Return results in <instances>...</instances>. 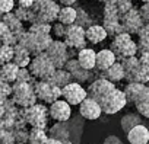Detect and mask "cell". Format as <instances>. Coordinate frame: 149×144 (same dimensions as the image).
I'll return each mask as SVG.
<instances>
[{
  "mask_svg": "<svg viewBox=\"0 0 149 144\" xmlns=\"http://www.w3.org/2000/svg\"><path fill=\"white\" fill-rule=\"evenodd\" d=\"M54 41L51 34H37V32H31L26 29V32L19 38V42L24 48H26L32 57L45 52L47 48L51 45V42Z\"/></svg>",
  "mask_w": 149,
  "mask_h": 144,
  "instance_id": "cell-1",
  "label": "cell"
},
{
  "mask_svg": "<svg viewBox=\"0 0 149 144\" xmlns=\"http://www.w3.org/2000/svg\"><path fill=\"white\" fill-rule=\"evenodd\" d=\"M28 67L31 70L32 76L38 80H48L54 74V71L57 70V67L54 65L51 58L47 55V52H41V54L32 57L31 64Z\"/></svg>",
  "mask_w": 149,
  "mask_h": 144,
  "instance_id": "cell-2",
  "label": "cell"
},
{
  "mask_svg": "<svg viewBox=\"0 0 149 144\" xmlns=\"http://www.w3.org/2000/svg\"><path fill=\"white\" fill-rule=\"evenodd\" d=\"M110 48L116 52L117 60L124 58V57L137 55V52H139L137 42H134L132 39V35L127 34V32H123V34H118V35L113 37V41L110 44Z\"/></svg>",
  "mask_w": 149,
  "mask_h": 144,
  "instance_id": "cell-3",
  "label": "cell"
},
{
  "mask_svg": "<svg viewBox=\"0 0 149 144\" xmlns=\"http://www.w3.org/2000/svg\"><path fill=\"white\" fill-rule=\"evenodd\" d=\"M13 102L19 106V108H28L35 105L37 102V95L34 90V86L31 83L26 82H15L13 83V92L12 96Z\"/></svg>",
  "mask_w": 149,
  "mask_h": 144,
  "instance_id": "cell-4",
  "label": "cell"
},
{
  "mask_svg": "<svg viewBox=\"0 0 149 144\" xmlns=\"http://www.w3.org/2000/svg\"><path fill=\"white\" fill-rule=\"evenodd\" d=\"M21 115L32 128H44L47 125V115H50V109L44 105H32L28 108H21Z\"/></svg>",
  "mask_w": 149,
  "mask_h": 144,
  "instance_id": "cell-5",
  "label": "cell"
},
{
  "mask_svg": "<svg viewBox=\"0 0 149 144\" xmlns=\"http://www.w3.org/2000/svg\"><path fill=\"white\" fill-rule=\"evenodd\" d=\"M32 86H34L37 98L40 101H42L44 103L51 105L53 102H56L61 98V88L48 82V80H38L37 79L32 83Z\"/></svg>",
  "mask_w": 149,
  "mask_h": 144,
  "instance_id": "cell-6",
  "label": "cell"
},
{
  "mask_svg": "<svg viewBox=\"0 0 149 144\" xmlns=\"http://www.w3.org/2000/svg\"><path fill=\"white\" fill-rule=\"evenodd\" d=\"M101 108H102V112L107 114V115H113V114H117L118 111H121L129 102H127V98H126V93L124 90H120V89H114L107 98H104L101 102Z\"/></svg>",
  "mask_w": 149,
  "mask_h": 144,
  "instance_id": "cell-7",
  "label": "cell"
},
{
  "mask_svg": "<svg viewBox=\"0 0 149 144\" xmlns=\"http://www.w3.org/2000/svg\"><path fill=\"white\" fill-rule=\"evenodd\" d=\"M66 42V45L69 48H73V50H84L86 48V29L82 28L81 25L78 23H73V25H69L67 26V32H66V37L63 39Z\"/></svg>",
  "mask_w": 149,
  "mask_h": 144,
  "instance_id": "cell-8",
  "label": "cell"
},
{
  "mask_svg": "<svg viewBox=\"0 0 149 144\" xmlns=\"http://www.w3.org/2000/svg\"><path fill=\"white\" fill-rule=\"evenodd\" d=\"M47 55L51 58V61L54 63V65L57 68H63L67 61L70 60V54H69V47L66 45V42L63 39H56L51 42V45L47 48Z\"/></svg>",
  "mask_w": 149,
  "mask_h": 144,
  "instance_id": "cell-9",
  "label": "cell"
},
{
  "mask_svg": "<svg viewBox=\"0 0 149 144\" xmlns=\"http://www.w3.org/2000/svg\"><path fill=\"white\" fill-rule=\"evenodd\" d=\"M61 98L64 101H67L72 106L81 105L88 98V89H84L82 83L73 80L72 83H69L64 88H61Z\"/></svg>",
  "mask_w": 149,
  "mask_h": 144,
  "instance_id": "cell-10",
  "label": "cell"
},
{
  "mask_svg": "<svg viewBox=\"0 0 149 144\" xmlns=\"http://www.w3.org/2000/svg\"><path fill=\"white\" fill-rule=\"evenodd\" d=\"M121 23H123L124 32H127L130 35H137L140 32V29L145 26V21L140 15V10L136 8H132L127 13H124L121 16Z\"/></svg>",
  "mask_w": 149,
  "mask_h": 144,
  "instance_id": "cell-11",
  "label": "cell"
},
{
  "mask_svg": "<svg viewBox=\"0 0 149 144\" xmlns=\"http://www.w3.org/2000/svg\"><path fill=\"white\" fill-rule=\"evenodd\" d=\"M114 89H116L114 82L107 80V79H104V77H98L97 80H94V82L89 85V88H88V96L92 98V99H95V101H98V102H101V101H102L104 98H107Z\"/></svg>",
  "mask_w": 149,
  "mask_h": 144,
  "instance_id": "cell-12",
  "label": "cell"
},
{
  "mask_svg": "<svg viewBox=\"0 0 149 144\" xmlns=\"http://www.w3.org/2000/svg\"><path fill=\"white\" fill-rule=\"evenodd\" d=\"M64 68H66L67 71H70L73 80H74V82H79V83H86V82H89L91 77L94 76V71L85 68V67L79 63V60H78L76 57L70 58V60L67 61V64L64 65Z\"/></svg>",
  "mask_w": 149,
  "mask_h": 144,
  "instance_id": "cell-13",
  "label": "cell"
},
{
  "mask_svg": "<svg viewBox=\"0 0 149 144\" xmlns=\"http://www.w3.org/2000/svg\"><path fill=\"white\" fill-rule=\"evenodd\" d=\"M102 108H101V103L92 98H86L81 105H79V115L84 118V119H89V121H94V119H98L101 115H102Z\"/></svg>",
  "mask_w": 149,
  "mask_h": 144,
  "instance_id": "cell-14",
  "label": "cell"
},
{
  "mask_svg": "<svg viewBox=\"0 0 149 144\" xmlns=\"http://www.w3.org/2000/svg\"><path fill=\"white\" fill-rule=\"evenodd\" d=\"M70 106L72 105L61 98V99H58V101H56L50 105V108H48L50 109V116L57 122L69 121L70 116H72V108Z\"/></svg>",
  "mask_w": 149,
  "mask_h": 144,
  "instance_id": "cell-15",
  "label": "cell"
},
{
  "mask_svg": "<svg viewBox=\"0 0 149 144\" xmlns=\"http://www.w3.org/2000/svg\"><path fill=\"white\" fill-rule=\"evenodd\" d=\"M60 9H61V5L57 3L56 0H51L50 3H47V5L42 6L40 10H37V21H40V22H47V23H53V22L58 21Z\"/></svg>",
  "mask_w": 149,
  "mask_h": 144,
  "instance_id": "cell-16",
  "label": "cell"
},
{
  "mask_svg": "<svg viewBox=\"0 0 149 144\" xmlns=\"http://www.w3.org/2000/svg\"><path fill=\"white\" fill-rule=\"evenodd\" d=\"M97 70V68H95ZM97 74H98V77H104V79H107V80H111V82H120V80H124L126 79V70H124V67H123V64L117 60L111 67H108L107 70H102V71H100V70H97Z\"/></svg>",
  "mask_w": 149,
  "mask_h": 144,
  "instance_id": "cell-17",
  "label": "cell"
},
{
  "mask_svg": "<svg viewBox=\"0 0 149 144\" xmlns=\"http://www.w3.org/2000/svg\"><path fill=\"white\" fill-rule=\"evenodd\" d=\"M126 80L127 82H137V83H143L146 85L149 82V65L139 63L130 73L126 74Z\"/></svg>",
  "mask_w": 149,
  "mask_h": 144,
  "instance_id": "cell-18",
  "label": "cell"
},
{
  "mask_svg": "<svg viewBox=\"0 0 149 144\" xmlns=\"http://www.w3.org/2000/svg\"><path fill=\"white\" fill-rule=\"evenodd\" d=\"M117 61V55L116 52L108 48V50H101L97 52V70L102 71V70H107L108 67H111L114 63Z\"/></svg>",
  "mask_w": 149,
  "mask_h": 144,
  "instance_id": "cell-19",
  "label": "cell"
},
{
  "mask_svg": "<svg viewBox=\"0 0 149 144\" xmlns=\"http://www.w3.org/2000/svg\"><path fill=\"white\" fill-rule=\"evenodd\" d=\"M127 140L130 144H148L149 143V130L140 124L127 132Z\"/></svg>",
  "mask_w": 149,
  "mask_h": 144,
  "instance_id": "cell-20",
  "label": "cell"
},
{
  "mask_svg": "<svg viewBox=\"0 0 149 144\" xmlns=\"http://www.w3.org/2000/svg\"><path fill=\"white\" fill-rule=\"evenodd\" d=\"M102 26L108 32V37H116V35L124 32V28H123L120 16H104Z\"/></svg>",
  "mask_w": 149,
  "mask_h": 144,
  "instance_id": "cell-21",
  "label": "cell"
},
{
  "mask_svg": "<svg viewBox=\"0 0 149 144\" xmlns=\"http://www.w3.org/2000/svg\"><path fill=\"white\" fill-rule=\"evenodd\" d=\"M48 137H53V138H57L61 141H69V140H72V128L67 127V121L57 122L50 128Z\"/></svg>",
  "mask_w": 149,
  "mask_h": 144,
  "instance_id": "cell-22",
  "label": "cell"
},
{
  "mask_svg": "<svg viewBox=\"0 0 149 144\" xmlns=\"http://www.w3.org/2000/svg\"><path fill=\"white\" fill-rule=\"evenodd\" d=\"M2 22H5L9 28H10V31L12 32H15L16 35H18V38H21L26 31L24 29V22L15 15V12H9V13H5L3 15V19H2Z\"/></svg>",
  "mask_w": 149,
  "mask_h": 144,
  "instance_id": "cell-23",
  "label": "cell"
},
{
  "mask_svg": "<svg viewBox=\"0 0 149 144\" xmlns=\"http://www.w3.org/2000/svg\"><path fill=\"white\" fill-rule=\"evenodd\" d=\"M76 58L79 60V63L85 67V68H88V70H95V67H97V52L92 50V48H84V50H81L79 52H78V55H76Z\"/></svg>",
  "mask_w": 149,
  "mask_h": 144,
  "instance_id": "cell-24",
  "label": "cell"
},
{
  "mask_svg": "<svg viewBox=\"0 0 149 144\" xmlns=\"http://www.w3.org/2000/svg\"><path fill=\"white\" fill-rule=\"evenodd\" d=\"M108 37V32L105 31V28L102 25H97L94 23L92 26H89L86 29V39L91 44H100L102 41H105V38Z\"/></svg>",
  "mask_w": 149,
  "mask_h": 144,
  "instance_id": "cell-25",
  "label": "cell"
},
{
  "mask_svg": "<svg viewBox=\"0 0 149 144\" xmlns=\"http://www.w3.org/2000/svg\"><path fill=\"white\" fill-rule=\"evenodd\" d=\"M19 65H16L13 61L2 64V70H0V80L3 82H9V83H15L18 79V73H19Z\"/></svg>",
  "mask_w": 149,
  "mask_h": 144,
  "instance_id": "cell-26",
  "label": "cell"
},
{
  "mask_svg": "<svg viewBox=\"0 0 149 144\" xmlns=\"http://www.w3.org/2000/svg\"><path fill=\"white\" fill-rule=\"evenodd\" d=\"M31 60H32V55L31 52L24 48L21 44H16L15 45V57H13V63L19 67H28L31 64Z\"/></svg>",
  "mask_w": 149,
  "mask_h": 144,
  "instance_id": "cell-27",
  "label": "cell"
},
{
  "mask_svg": "<svg viewBox=\"0 0 149 144\" xmlns=\"http://www.w3.org/2000/svg\"><path fill=\"white\" fill-rule=\"evenodd\" d=\"M145 88L143 83H137V82H127V85L124 86V93H126V98H127V102L129 103H136L139 96H140V92L142 89Z\"/></svg>",
  "mask_w": 149,
  "mask_h": 144,
  "instance_id": "cell-28",
  "label": "cell"
},
{
  "mask_svg": "<svg viewBox=\"0 0 149 144\" xmlns=\"http://www.w3.org/2000/svg\"><path fill=\"white\" fill-rule=\"evenodd\" d=\"M48 82H51V83H54V85H57L60 88H64L66 85H69V83L73 82V77L70 74V71H67L63 67V68H57L54 71V74L48 79Z\"/></svg>",
  "mask_w": 149,
  "mask_h": 144,
  "instance_id": "cell-29",
  "label": "cell"
},
{
  "mask_svg": "<svg viewBox=\"0 0 149 144\" xmlns=\"http://www.w3.org/2000/svg\"><path fill=\"white\" fill-rule=\"evenodd\" d=\"M78 18V9L73 6H61L60 13H58V22L64 25H73Z\"/></svg>",
  "mask_w": 149,
  "mask_h": 144,
  "instance_id": "cell-30",
  "label": "cell"
},
{
  "mask_svg": "<svg viewBox=\"0 0 149 144\" xmlns=\"http://www.w3.org/2000/svg\"><path fill=\"white\" fill-rule=\"evenodd\" d=\"M142 124V115L137 112V114H126L123 118H121V128L123 131L127 134L130 130H133L134 127L140 125Z\"/></svg>",
  "mask_w": 149,
  "mask_h": 144,
  "instance_id": "cell-31",
  "label": "cell"
},
{
  "mask_svg": "<svg viewBox=\"0 0 149 144\" xmlns=\"http://www.w3.org/2000/svg\"><path fill=\"white\" fill-rule=\"evenodd\" d=\"M0 38H2V44H9V45H16L19 42V38L15 32L10 31V28L2 22L0 23Z\"/></svg>",
  "mask_w": 149,
  "mask_h": 144,
  "instance_id": "cell-32",
  "label": "cell"
},
{
  "mask_svg": "<svg viewBox=\"0 0 149 144\" xmlns=\"http://www.w3.org/2000/svg\"><path fill=\"white\" fill-rule=\"evenodd\" d=\"M15 15L22 21V22H35L37 21V10L34 8H22V6H18L15 10Z\"/></svg>",
  "mask_w": 149,
  "mask_h": 144,
  "instance_id": "cell-33",
  "label": "cell"
},
{
  "mask_svg": "<svg viewBox=\"0 0 149 144\" xmlns=\"http://www.w3.org/2000/svg\"><path fill=\"white\" fill-rule=\"evenodd\" d=\"M48 140V134L44 128H32L29 130V144H45Z\"/></svg>",
  "mask_w": 149,
  "mask_h": 144,
  "instance_id": "cell-34",
  "label": "cell"
},
{
  "mask_svg": "<svg viewBox=\"0 0 149 144\" xmlns=\"http://www.w3.org/2000/svg\"><path fill=\"white\" fill-rule=\"evenodd\" d=\"M15 57V45H9V44H2V48H0V63L6 64L13 61Z\"/></svg>",
  "mask_w": 149,
  "mask_h": 144,
  "instance_id": "cell-35",
  "label": "cell"
},
{
  "mask_svg": "<svg viewBox=\"0 0 149 144\" xmlns=\"http://www.w3.org/2000/svg\"><path fill=\"white\" fill-rule=\"evenodd\" d=\"M107 3L113 5L117 9V12L120 13V16H123L124 13H127L133 8V2H132V0H108Z\"/></svg>",
  "mask_w": 149,
  "mask_h": 144,
  "instance_id": "cell-36",
  "label": "cell"
},
{
  "mask_svg": "<svg viewBox=\"0 0 149 144\" xmlns=\"http://www.w3.org/2000/svg\"><path fill=\"white\" fill-rule=\"evenodd\" d=\"M51 29H53V25H51V23L40 22V21L32 22L31 26L28 28V31H31V32H37V34H51Z\"/></svg>",
  "mask_w": 149,
  "mask_h": 144,
  "instance_id": "cell-37",
  "label": "cell"
},
{
  "mask_svg": "<svg viewBox=\"0 0 149 144\" xmlns=\"http://www.w3.org/2000/svg\"><path fill=\"white\" fill-rule=\"evenodd\" d=\"M74 23H78V25H81L82 28L88 29L89 26L94 25V21H92V18H91L84 9L78 8V18H76V22H74Z\"/></svg>",
  "mask_w": 149,
  "mask_h": 144,
  "instance_id": "cell-38",
  "label": "cell"
},
{
  "mask_svg": "<svg viewBox=\"0 0 149 144\" xmlns=\"http://www.w3.org/2000/svg\"><path fill=\"white\" fill-rule=\"evenodd\" d=\"M121 64H123V67H124V70H126V74L127 73H130V71L140 63V60H139V57L137 55H132V57H124V58H120L118 60Z\"/></svg>",
  "mask_w": 149,
  "mask_h": 144,
  "instance_id": "cell-39",
  "label": "cell"
},
{
  "mask_svg": "<svg viewBox=\"0 0 149 144\" xmlns=\"http://www.w3.org/2000/svg\"><path fill=\"white\" fill-rule=\"evenodd\" d=\"M67 26H69V25H64V23H61V22H58V21H57V22L53 25L51 35H53L56 39H64L66 32H67Z\"/></svg>",
  "mask_w": 149,
  "mask_h": 144,
  "instance_id": "cell-40",
  "label": "cell"
},
{
  "mask_svg": "<svg viewBox=\"0 0 149 144\" xmlns=\"http://www.w3.org/2000/svg\"><path fill=\"white\" fill-rule=\"evenodd\" d=\"M35 77L32 76L29 67H21L19 68V73H18V79L16 82H26V83H34Z\"/></svg>",
  "mask_w": 149,
  "mask_h": 144,
  "instance_id": "cell-41",
  "label": "cell"
},
{
  "mask_svg": "<svg viewBox=\"0 0 149 144\" xmlns=\"http://www.w3.org/2000/svg\"><path fill=\"white\" fill-rule=\"evenodd\" d=\"M0 141H2V144H15L16 140H15L13 131L2 128V131H0Z\"/></svg>",
  "mask_w": 149,
  "mask_h": 144,
  "instance_id": "cell-42",
  "label": "cell"
},
{
  "mask_svg": "<svg viewBox=\"0 0 149 144\" xmlns=\"http://www.w3.org/2000/svg\"><path fill=\"white\" fill-rule=\"evenodd\" d=\"M0 88H2V99H9L13 92V83L0 80Z\"/></svg>",
  "mask_w": 149,
  "mask_h": 144,
  "instance_id": "cell-43",
  "label": "cell"
},
{
  "mask_svg": "<svg viewBox=\"0 0 149 144\" xmlns=\"http://www.w3.org/2000/svg\"><path fill=\"white\" fill-rule=\"evenodd\" d=\"M134 106H136V111H137L143 118H149V102L140 101V102H136Z\"/></svg>",
  "mask_w": 149,
  "mask_h": 144,
  "instance_id": "cell-44",
  "label": "cell"
},
{
  "mask_svg": "<svg viewBox=\"0 0 149 144\" xmlns=\"http://www.w3.org/2000/svg\"><path fill=\"white\" fill-rule=\"evenodd\" d=\"M15 9V0H0V12L2 15L13 12Z\"/></svg>",
  "mask_w": 149,
  "mask_h": 144,
  "instance_id": "cell-45",
  "label": "cell"
},
{
  "mask_svg": "<svg viewBox=\"0 0 149 144\" xmlns=\"http://www.w3.org/2000/svg\"><path fill=\"white\" fill-rule=\"evenodd\" d=\"M137 47H139V52H149V38L148 37H139Z\"/></svg>",
  "mask_w": 149,
  "mask_h": 144,
  "instance_id": "cell-46",
  "label": "cell"
},
{
  "mask_svg": "<svg viewBox=\"0 0 149 144\" xmlns=\"http://www.w3.org/2000/svg\"><path fill=\"white\" fill-rule=\"evenodd\" d=\"M139 10H140V15H142L145 23H149V3H143Z\"/></svg>",
  "mask_w": 149,
  "mask_h": 144,
  "instance_id": "cell-47",
  "label": "cell"
},
{
  "mask_svg": "<svg viewBox=\"0 0 149 144\" xmlns=\"http://www.w3.org/2000/svg\"><path fill=\"white\" fill-rule=\"evenodd\" d=\"M102 144H123V141L117 135H108V137L104 138Z\"/></svg>",
  "mask_w": 149,
  "mask_h": 144,
  "instance_id": "cell-48",
  "label": "cell"
},
{
  "mask_svg": "<svg viewBox=\"0 0 149 144\" xmlns=\"http://www.w3.org/2000/svg\"><path fill=\"white\" fill-rule=\"evenodd\" d=\"M137 57H139L142 64L149 65V52H137Z\"/></svg>",
  "mask_w": 149,
  "mask_h": 144,
  "instance_id": "cell-49",
  "label": "cell"
},
{
  "mask_svg": "<svg viewBox=\"0 0 149 144\" xmlns=\"http://www.w3.org/2000/svg\"><path fill=\"white\" fill-rule=\"evenodd\" d=\"M50 2H51V0H35L32 8H34L35 10H40L42 6H45V5H47V3H50Z\"/></svg>",
  "mask_w": 149,
  "mask_h": 144,
  "instance_id": "cell-50",
  "label": "cell"
},
{
  "mask_svg": "<svg viewBox=\"0 0 149 144\" xmlns=\"http://www.w3.org/2000/svg\"><path fill=\"white\" fill-rule=\"evenodd\" d=\"M34 2H35V0H18V6H22V8H32V6H34Z\"/></svg>",
  "mask_w": 149,
  "mask_h": 144,
  "instance_id": "cell-51",
  "label": "cell"
},
{
  "mask_svg": "<svg viewBox=\"0 0 149 144\" xmlns=\"http://www.w3.org/2000/svg\"><path fill=\"white\" fill-rule=\"evenodd\" d=\"M137 37H148L149 38V23H145V26L140 29V32L137 34Z\"/></svg>",
  "mask_w": 149,
  "mask_h": 144,
  "instance_id": "cell-52",
  "label": "cell"
},
{
  "mask_svg": "<svg viewBox=\"0 0 149 144\" xmlns=\"http://www.w3.org/2000/svg\"><path fill=\"white\" fill-rule=\"evenodd\" d=\"M57 3H60L61 6H73L76 3V0H56Z\"/></svg>",
  "mask_w": 149,
  "mask_h": 144,
  "instance_id": "cell-53",
  "label": "cell"
},
{
  "mask_svg": "<svg viewBox=\"0 0 149 144\" xmlns=\"http://www.w3.org/2000/svg\"><path fill=\"white\" fill-rule=\"evenodd\" d=\"M45 144H64L61 140H57V138H53V137H48L47 143Z\"/></svg>",
  "mask_w": 149,
  "mask_h": 144,
  "instance_id": "cell-54",
  "label": "cell"
},
{
  "mask_svg": "<svg viewBox=\"0 0 149 144\" xmlns=\"http://www.w3.org/2000/svg\"><path fill=\"white\" fill-rule=\"evenodd\" d=\"M95 2H98V3H104V5H105V3L108 2V0H95Z\"/></svg>",
  "mask_w": 149,
  "mask_h": 144,
  "instance_id": "cell-55",
  "label": "cell"
},
{
  "mask_svg": "<svg viewBox=\"0 0 149 144\" xmlns=\"http://www.w3.org/2000/svg\"><path fill=\"white\" fill-rule=\"evenodd\" d=\"M63 143H64V144H74L72 140H69V141H63Z\"/></svg>",
  "mask_w": 149,
  "mask_h": 144,
  "instance_id": "cell-56",
  "label": "cell"
},
{
  "mask_svg": "<svg viewBox=\"0 0 149 144\" xmlns=\"http://www.w3.org/2000/svg\"><path fill=\"white\" fill-rule=\"evenodd\" d=\"M142 3H149V0H140Z\"/></svg>",
  "mask_w": 149,
  "mask_h": 144,
  "instance_id": "cell-57",
  "label": "cell"
},
{
  "mask_svg": "<svg viewBox=\"0 0 149 144\" xmlns=\"http://www.w3.org/2000/svg\"><path fill=\"white\" fill-rule=\"evenodd\" d=\"M15 144H25V143H15Z\"/></svg>",
  "mask_w": 149,
  "mask_h": 144,
  "instance_id": "cell-58",
  "label": "cell"
},
{
  "mask_svg": "<svg viewBox=\"0 0 149 144\" xmlns=\"http://www.w3.org/2000/svg\"><path fill=\"white\" fill-rule=\"evenodd\" d=\"M146 85H149V82H148V83H146Z\"/></svg>",
  "mask_w": 149,
  "mask_h": 144,
  "instance_id": "cell-59",
  "label": "cell"
},
{
  "mask_svg": "<svg viewBox=\"0 0 149 144\" xmlns=\"http://www.w3.org/2000/svg\"><path fill=\"white\" fill-rule=\"evenodd\" d=\"M132 2H134V0H132Z\"/></svg>",
  "mask_w": 149,
  "mask_h": 144,
  "instance_id": "cell-60",
  "label": "cell"
}]
</instances>
